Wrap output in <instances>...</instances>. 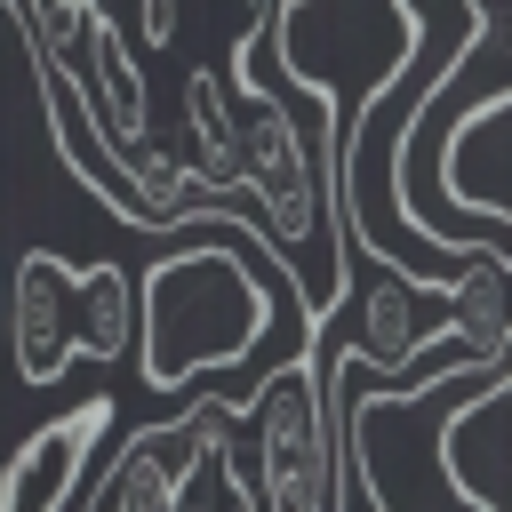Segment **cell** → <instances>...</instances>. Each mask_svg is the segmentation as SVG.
I'll list each match as a JSON object with an SVG mask.
<instances>
[{
	"instance_id": "cell-1",
	"label": "cell",
	"mask_w": 512,
	"mask_h": 512,
	"mask_svg": "<svg viewBox=\"0 0 512 512\" xmlns=\"http://www.w3.org/2000/svg\"><path fill=\"white\" fill-rule=\"evenodd\" d=\"M272 320L312 328V304L280 272H264L248 240L208 232V240H184L144 264L128 352L144 368V392H192L208 376V392L232 408L272 344Z\"/></svg>"
},
{
	"instance_id": "cell-2",
	"label": "cell",
	"mask_w": 512,
	"mask_h": 512,
	"mask_svg": "<svg viewBox=\"0 0 512 512\" xmlns=\"http://www.w3.org/2000/svg\"><path fill=\"white\" fill-rule=\"evenodd\" d=\"M224 464H232V504H272V512H320L344 504V456L328 440V408H320V360L312 336L288 344L280 360H264L248 376V392L224 408Z\"/></svg>"
},
{
	"instance_id": "cell-3",
	"label": "cell",
	"mask_w": 512,
	"mask_h": 512,
	"mask_svg": "<svg viewBox=\"0 0 512 512\" xmlns=\"http://www.w3.org/2000/svg\"><path fill=\"white\" fill-rule=\"evenodd\" d=\"M224 80H232V128H240V184H232V192L256 200V224H264V232L280 240V256L304 272V248H312L320 224H328V176H320V144L296 128L288 96L264 80V8L240 24Z\"/></svg>"
},
{
	"instance_id": "cell-4",
	"label": "cell",
	"mask_w": 512,
	"mask_h": 512,
	"mask_svg": "<svg viewBox=\"0 0 512 512\" xmlns=\"http://www.w3.org/2000/svg\"><path fill=\"white\" fill-rule=\"evenodd\" d=\"M80 264L56 256V248H24L16 272L0 280V352L16 360V384L24 392H48L64 384V368L80 360Z\"/></svg>"
},
{
	"instance_id": "cell-5",
	"label": "cell",
	"mask_w": 512,
	"mask_h": 512,
	"mask_svg": "<svg viewBox=\"0 0 512 512\" xmlns=\"http://www.w3.org/2000/svg\"><path fill=\"white\" fill-rule=\"evenodd\" d=\"M504 416H512V376L504 360H472L464 384L440 408V488L464 512H504L512 504V448H504Z\"/></svg>"
},
{
	"instance_id": "cell-6",
	"label": "cell",
	"mask_w": 512,
	"mask_h": 512,
	"mask_svg": "<svg viewBox=\"0 0 512 512\" xmlns=\"http://www.w3.org/2000/svg\"><path fill=\"white\" fill-rule=\"evenodd\" d=\"M192 480H200V424L184 408L168 424L128 432L112 448V464L96 480H80V504H96V512H176V504H192Z\"/></svg>"
},
{
	"instance_id": "cell-7",
	"label": "cell",
	"mask_w": 512,
	"mask_h": 512,
	"mask_svg": "<svg viewBox=\"0 0 512 512\" xmlns=\"http://www.w3.org/2000/svg\"><path fill=\"white\" fill-rule=\"evenodd\" d=\"M104 432H112V392H88L56 424H40L24 448H8L0 456V512H64L80 496L88 456H96Z\"/></svg>"
},
{
	"instance_id": "cell-8",
	"label": "cell",
	"mask_w": 512,
	"mask_h": 512,
	"mask_svg": "<svg viewBox=\"0 0 512 512\" xmlns=\"http://www.w3.org/2000/svg\"><path fill=\"white\" fill-rule=\"evenodd\" d=\"M184 128H192V168L216 192H232L240 184V128H232V80L216 64L184 72Z\"/></svg>"
},
{
	"instance_id": "cell-9",
	"label": "cell",
	"mask_w": 512,
	"mask_h": 512,
	"mask_svg": "<svg viewBox=\"0 0 512 512\" xmlns=\"http://www.w3.org/2000/svg\"><path fill=\"white\" fill-rule=\"evenodd\" d=\"M72 312H80V352H88V360H120L128 336H136V272L112 264V256L80 264V296H72Z\"/></svg>"
},
{
	"instance_id": "cell-10",
	"label": "cell",
	"mask_w": 512,
	"mask_h": 512,
	"mask_svg": "<svg viewBox=\"0 0 512 512\" xmlns=\"http://www.w3.org/2000/svg\"><path fill=\"white\" fill-rule=\"evenodd\" d=\"M256 8H272V0H256Z\"/></svg>"
},
{
	"instance_id": "cell-11",
	"label": "cell",
	"mask_w": 512,
	"mask_h": 512,
	"mask_svg": "<svg viewBox=\"0 0 512 512\" xmlns=\"http://www.w3.org/2000/svg\"><path fill=\"white\" fill-rule=\"evenodd\" d=\"M0 8H8V0H0Z\"/></svg>"
}]
</instances>
